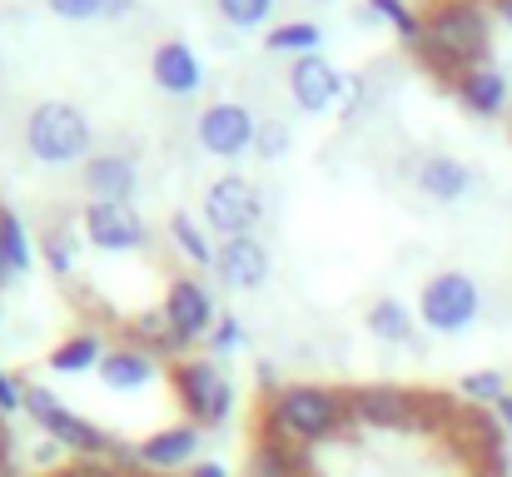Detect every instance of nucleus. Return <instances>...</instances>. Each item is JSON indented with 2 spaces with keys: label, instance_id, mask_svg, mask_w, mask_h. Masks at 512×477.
I'll list each match as a JSON object with an SVG mask.
<instances>
[{
  "label": "nucleus",
  "instance_id": "obj_7",
  "mask_svg": "<svg viewBox=\"0 0 512 477\" xmlns=\"http://www.w3.org/2000/svg\"><path fill=\"white\" fill-rule=\"evenodd\" d=\"M80 234L105 254H135L150 244V224L130 199H95L80 209Z\"/></svg>",
  "mask_w": 512,
  "mask_h": 477
},
{
  "label": "nucleus",
  "instance_id": "obj_22",
  "mask_svg": "<svg viewBox=\"0 0 512 477\" xmlns=\"http://www.w3.org/2000/svg\"><path fill=\"white\" fill-rule=\"evenodd\" d=\"M170 244L194 269H214V259H219V244H209V224H199V219L184 214V209L170 214Z\"/></svg>",
  "mask_w": 512,
  "mask_h": 477
},
{
  "label": "nucleus",
  "instance_id": "obj_31",
  "mask_svg": "<svg viewBox=\"0 0 512 477\" xmlns=\"http://www.w3.org/2000/svg\"><path fill=\"white\" fill-rule=\"evenodd\" d=\"M239 343H244V328H239V318H234V314H219L214 333H209V358H229Z\"/></svg>",
  "mask_w": 512,
  "mask_h": 477
},
{
  "label": "nucleus",
  "instance_id": "obj_41",
  "mask_svg": "<svg viewBox=\"0 0 512 477\" xmlns=\"http://www.w3.org/2000/svg\"><path fill=\"white\" fill-rule=\"evenodd\" d=\"M0 443H5V433H0Z\"/></svg>",
  "mask_w": 512,
  "mask_h": 477
},
{
  "label": "nucleus",
  "instance_id": "obj_38",
  "mask_svg": "<svg viewBox=\"0 0 512 477\" xmlns=\"http://www.w3.org/2000/svg\"><path fill=\"white\" fill-rule=\"evenodd\" d=\"M135 5H140V0H110V5H105V20H125V15H135Z\"/></svg>",
  "mask_w": 512,
  "mask_h": 477
},
{
  "label": "nucleus",
  "instance_id": "obj_32",
  "mask_svg": "<svg viewBox=\"0 0 512 477\" xmlns=\"http://www.w3.org/2000/svg\"><path fill=\"white\" fill-rule=\"evenodd\" d=\"M254 150L264 159H279L289 150V125L284 120H259V140H254Z\"/></svg>",
  "mask_w": 512,
  "mask_h": 477
},
{
  "label": "nucleus",
  "instance_id": "obj_21",
  "mask_svg": "<svg viewBox=\"0 0 512 477\" xmlns=\"http://www.w3.org/2000/svg\"><path fill=\"white\" fill-rule=\"evenodd\" d=\"M105 338L95 333V328H80V333H70V338H60L55 348H50V368L55 373H100V363H105Z\"/></svg>",
  "mask_w": 512,
  "mask_h": 477
},
{
  "label": "nucleus",
  "instance_id": "obj_17",
  "mask_svg": "<svg viewBox=\"0 0 512 477\" xmlns=\"http://www.w3.org/2000/svg\"><path fill=\"white\" fill-rule=\"evenodd\" d=\"M155 378H160V358H155L150 348H140V343H120V348H110L105 363H100V383H105L110 393H140V388H150Z\"/></svg>",
  "mask_w": 512,
  "mask_h": 477
},
{
  "label": "nucleus",
  "instance_id": "obj_1",
  "mask_svg": "<svg viewBox=\"0 0 512 477\" xmlns=\"http://www.w3.org/2000/svg\"><path fill=\"white\" fill-rule=\"evenodd\" d=\"M443 85L473 65H493V10L488 0H433L423 10V45L413 50Z\"/></svg>",
  "mask_w": 512,
  "mask_h": 477
},
{
  "label": "nucleus",
  "instance_id": "obj_6",
  "mask_svg": "<svg viewBox=\"0 0 512 477\" xmlns=\"http://www.w3.org/2000/svg\"><path fill=\"white\" fill-rule=\"evenodd\" d=\"M478 309H483V289L463 269H443V274H433L418 289V318L433 333H463L478 318Z\"/></svg>",
  "mask_w": 512,
  "mask_h": 477
},
{
  "label": "nucleus",
  "instance_id": "obj_8",
  "mask_svg": "<svg viewBox=\"0 0 512 477\" xmlns=\"http://www.w3.org/2000/svg\"><path fill=\"white\" fill-rule=\"evenodd\" d=\"M264 219V204H259V189L244 179V174H224L204 189V224L219 234V239H239V234H254Z\"/></svg>",
  "mask_w": 512,
  "mask_h": 477
},
{
  "label": "nucleus",
  "instance_id": "obj_19",
  "mask_svg": "<svg viewBox=\"0 0 512 477\" xmlns=\"http://www.w3.org/2000/svg\"><path fill=\"white\" fill-rule=\"evenodd\" d=\"M80 179H85L90 199H135V189H140V169L130 155H90Z\"/></svg>",
  "mask_w": 512,
  "mask_h": 477
},
{
  "label": "nucleus",
  "instance_id": "obj_40",
  "mask_svg": "<svg viewBox=\"0 0 512 477\" xmlns=\"http://www.w3.org/2000/svg\"><path fill=\"white\" fill-rule=\"evenodd\" d=\"M10 284V264H5V254H0V289Z\"/></svg>",
  "mask_w": 512,
  "mask_h": 477
},
{
  "label": "nucleus",
  "instance_id": "obj_2",
  "mask_svg": "<svg viewBox=\"0 0 512 477\" xmlns=\"http://www.w3.org/2000/svg\"><path fill=\"white\" fill-rule=\"evenodd\" d=\"M348 393L339 388H324V383H284L279 393H269V408H264V428L259 433H279L299 448H314V443H329L348 428Z\"/></svg>",
  "mask_w": 512,
  "mask_h": 477
},
{
  "label": "nucleus",
  "instance_id": "obj_12",
  "mask_svg": "<svg viewBox=\"0 0 512 477\" xmlns=\"http://www.w3.org/2000/svg\"><path fill=\"white\" fill-rule=\"evenodd\" d=\"M348 90V75H339V65H329L324 55H304L289 65V95L304 115H324L334 110Z\"/></svg>",
  "mask_w": 512,
  "mask_h": 477
},
{
  "label": "nucleus",
  "instance_id": "obj_37",
  "mask_svg": "<svg viewBox=\"0 0 512 477\" xmlns=\"http://www.w3.org/2000/svg\"><path fill=\"white\" fill-rule=\"evenodd\" d=\"M493 413H498V423H503V433L512 438V393H503L498 403H493Z\"/></svg>",
  "mask_w": 512,
  "mask_h": 477
},
{
  "label": "nucleus",
  "instance_id": "obj_25",
  "mask_svg": "<svg viewBox=\"0 0 512 477\" xmlns=\"http://www.w3.org/2000/svg\"><path fill=\"white\" fill-rule=\"evenodd\" d=\"M130 333H135V343H140V348H150L155 358H174V363H179V358H184V348H189V343H184V338H179V333L170 328L165 309H155V314H140L135 323H130Z\"/></svg>",
  "mask_w": 512,
  "mask_h": 477
},
{
  "label": "nucleus",
  "instance_id": "obj_14",
  "mask_svg": "<svg viewBox=\"0 0 512 477\" xmlns=\"http://www.w3.org/2000/svg\"><path fill=\"white\" fill-rule=\"evenodd\" d=\"M214 274L229 294H254L264 289L269 279V249L254 239V234H239V239H224L219 244V259H214Z\"/></svg>",
  "mask_w": 512,
  "mask_h": 477
},
{
  "label": "nucleus",
  "instance_id": "obj_3",
  "mask_svg": "<svg viewBox=\"0 0 512 477\" xmlns=\"http://www.w3.org/2000/svg\"><path fill=\"white\" fill-rule=\"evenodd\" d=\"M90 140H95L90 115L70 100H40L25 115V155L35 164H50V169L80 164V159H90Z\"/></svg>",
  "mask_w": 512,
  "mask_h": 477
},
{
  "label": "nucleus",
  "instance_id": "obj_29",
  "mask_svg": "<svg viewBox=\"0 0 512 477\" xmlns=\"http://www.w3.org/2000/svg\"><path fill=\"white\" fill-rule=\"evenodd\" d=\"M458 388H463V398H468V403H478V408H483V403L493 408V403H498L503 393H512L508 378H503L498 368H478V373H463V383H458Z\"/></svg>",
  "mask_w": 512,
  "mask_h": 477
},
{
  "label": "nucleus",
  "instance_id": "obj_9",
  "mask_svg": "<svg viewBox=\"0 0 512 477\" xmlns=\"http://www.w3.org/2000/svg\"><path fill=\"white\" fill-rule=\"evenodd\" d=\"M194 135H199V145H204L209 155L234 159V155H244V150H254V140H259V120H254V110L239 105V100H214V105L199 110Z\"/></svg>",
  "mask_w": 512,
  "mask_h": 477
},
{
  "label": "nucleus",
  "instance_id": "obj_20",
  "mask_svg": "<svg viewBox=\"0 0 512 477\" xmlns=\"http://www.w3.org/2000/svg\"><path fill=\"white\" fill-rule=\"evenodd\" d=\"M249 477H309V463H304V448L279 438V433H259L254 443V473Z\"/></svg>",
  "mask_w": 512,
  "mask_h": 477
},
{
  "label": "nucleus",
  "instance_id": "obj_13",
  "mask_svg": "<svg viewBox=\"0 0 512 477\" xmlns=\"http://www.w3.org/2000/svg\"><path fill=\"white\" fill-rule=\"evenodd\" d=\"M150 80H155V90L160 95H174V100H189V95H199V85H204V65H199V55H194V45L189 40H160L155 45V55H150Z\"/></svg>",
  "mask_w": 512,
  "mask_h": 477
},
{
  "label": "nucleus",
  "instance_id": "obj_10",
  "mask_svg": "<svg viewBox=\"0 0 512 477\" xmlns=\"http://www.w3.org/2000/svg\"><path fill=\"white\" fill-rule=\"evenodd\" d=\"M160 309H165L170 328L184 338V343L209 338V333H214V323H219V304H214V294H209L194 274H174L170 284H165Z\"/></svg>",
  "mask_w": 512,
  "mask_h": 477
},
{
  "label": "nucleus",
  "instance_id": "obj_4",
  "mask_svg": "<svg viewBox=\"0 0 512 477\" xmlns=\"http://www.w3.org/2000/svg\"><path fill=\"white\" fill-rule=\"evenodd\" d=\"M25 413L45 428V438L50 443H60L65 453H75V458H120V463H135V448H125V443H115L100 423H90V418H80V413H70L50 388H40V383H30L25 388Z\"/></svg>",
  "mask_w": 512,
  "mask_h": 477
},
{
  "label": "nucleus",
  "instance_id": "obj_16",
  "mask_svg": "<svg viewBox=\"0 0 512 477\" xmlns=\"http://www.w3.org/2000/svg\"><path fill=\"white\" fill-rule=\"evenodd\" d=\"M453 100H458L468 115H478V120H498L512 100V80L498 65H473V70H463V75L453 80Z\"/></svg>",
  "mask_w": 512,
  "mask_h": 477
},
{
  "label": "nucleus",
  "instance_id": "obj_15",
  "mask_svg": "<svg viewBox=\"0 0 512 477\" xmlns=\"http://www.w3.org/2000/svg\"><path fill=\"white\" fill-rule=\"evenodd\" d=\"M199 443H204V428L194 423H170L160 433H150L145 443H135V463L150 468V473H189L194 458H199Z\"/></svg>",
  "mask_w": 512,
  "mask_h": 477
},
{
  "label": "nucleus",
  "instance_id": "obj_33",
  "mask_svg": "<svg viewBox=\"0 0 512 477\" xmlns=\"http://www.w3.org/2000/svg\"><path fill=\"white\" fill-rule=\"evenodd\" d=\"M45 5L60 20H105V5L110 0H45Z\"/></svg>",
  "mask_w": 512,
  "mask_h": 477
},
{
  "label": "nucleus",
  "instance_id": "obj_11",
  "mask_svg": "<svg viewBox=\"0 0 512 477\" xmlns=\"http://www.w3.org/2000/svg\"><path fill=\"white\" fill-rule=\"evenodd\" d=\"M348 413H353V423H368V428H408V423H418L423 398L403 393L393 383H368V388L348 393Z\"/></svg>",
  "mask_w": 512,
  "mask_h": 477
},
{
  "label": "nucleus",
  "instance_id": "obj_18",
  "mask_svg": "<svg viewBox=\"0 0 512 477\" xmlns=\"http://www.w3.org/2000/svg\"><path fill=\"white\" fill-rule=\"evenodd\" d=\"M413 184H418V194L433 199V204H458V199L473 189V169L453 155H428L413 169Z\"/></svg>",
  "mask_w": 512,
  "mask_h": 477
},
{
  "label": "nucleus",
  "instance_id": "obj_28",
  "mask_svg": "<svg viewBox=\"0 0 512 477\" xmlns=\"http://www.w3.org/2000/svg\"><path fill=\"white\" fill-rule=\"evenodd\" d=\"M214 5H219L224 25H234V30H259L274 20V0H214Z\"/></svg>",
  "mask_w": 512,
  "mask_h": 477
},
{
  "label": "nucleus",
  "instance_id": "obj_5",
  "mask_svg": "<svg viewBox=\"0 0 512 477\" xmlns=\"http://www.w3.org/2000/svg\"><path fill=\"white\" fill-rule=\"evenodd\" d=\"M170 383L194 428H224L234 418V383L219 358H179L170 363Z\"/></svg>",
  "mask_w": 512,
  "mask_h": 477
},
{
  "label": "nucleus",
  "instance_id": "obj_30",
  "mask_svg": "<svg viewBox=\"0 0 512 477\" xmlns=\"http://www.w3.org/2000/svg\"><path fill=\"white\" fill-rule=\"evenodd\" d=\"M45 264H50V274H60V279L75 269V234H70V229L45 234Z\"/></svg>",
  "mask_w": 512,
  "mask_h": 477
},
{
  "label": "nucleus",
  "instance_id": "obj_34",
  "mask_svg": "<svg viewBox=\"0 0 512 477\" xmlns=\"http://www.w3.org/2000/svg\"><path fill=\"white\" fill-rule=\"evenodd\" d=\"M55 477H120L110 468V458H75L70 468H60Z\"/></svg>",
  "mask_w": 512,
  "mask_h": 477
},
{
  "label": "nucleus",
  "instance_id": "obj_26",
  "mask_svg": "<svg viewBox=\"0 0 512 477\" xmlns=\"http://www.w3.org/2000/svg\"><path fill=\"white\" fill-rule=\"evenodd\" d=\"M319 40H324V30H319L314 20H289V25H274V30L264 35V50H269V55H294V60H304V55H319Z\"/></svg>",
  "mask_w": 512,
  "mask_h": 477
},
{
  "label": "nucleus",
  "instance_id": "obj_35",
  "mask_svg": "<svg viewBox=\"0 0 512 477\" xmlns=\"http://www.w3.org/2000/svg\"><path fill=\"white\" fill-rule=\"evenodd\" d=\"M20 408H25V383L0 373V413H20Z\"/></svg>",
  "mask_w": 512,
  "mask_h": 477
},
{
  "label": "nucleus",
  "instance_id": "obj_23",
  "mask_svg": "<svg viewBox=\"0 0 512 477\" xmlns=\"http://www.w3.org/2000/svg\"><path fill=\"white\" fill-rule=\"evenodd\" d=\"M373 20H388L408 50H418V45H423V15H418L408 0H363L358 25H373Z\"/></svg>",
  "mask_w": 512,
  "mask_h": 477
},
{
  "label": "nucleus",
  "instance_id": "obj_36",
  "mask_svg": "<svg viewBox=\"0 0 512 477\" xmlns=\"http://www.w3.org/2000/svg\"><path fill=\"white\" fill-rule=\"evenodd\" d=\"M184 477H229V468L209 458V463H194V468H189V473H184Z\"/></svg>",
  "mask_w": 512,
  "mask_h": 477
},
{
  "label": "nucleus",
  "instance_id": "obj_39",
  "mask_svg": "<svg viewBox=\"0 0 512 477\" xmlns=\"http://www.w3.org/2000/svg\"><path fill=\"white\" fill-rule=\"evenodd\" d=\"M488 10H493L503 25H512V0H488Z\"/></svg>",
  "mask_w": 512,
  "mask_h": 477
},
{
  "label": "nucleus",
  "instance_id": "obj_27",
  "mask_svg": "<svg viewBox=\"0 0 512 477\" xmlns=\"http://www.w3.org/2000/svg\"><path fill=\"white\" fill-rule=\"evenodd\" d=\"M0 254L10 264V274H25L35 264V249H30V234H25V219L15 209L0 204Z\"/></svg>",
  "mask_w": 512,
  "mask_h": 477
},
{
  "label": "nucleus",
  "instance_id": "obj_24",
  "mask_svg": "<svg viewBox=\"0 0 512 477\" xmlns=\"http://www.w3.org/2000/svg\"><path fill=\"white\" fill-rule=\"evenodd\" d=\"M363 323H368V333H373L378 343H413V328H418L403 299H373Z\"/></svg>",
  "mask_w": 512,
  "mask_h": 477
}]
</instances>
